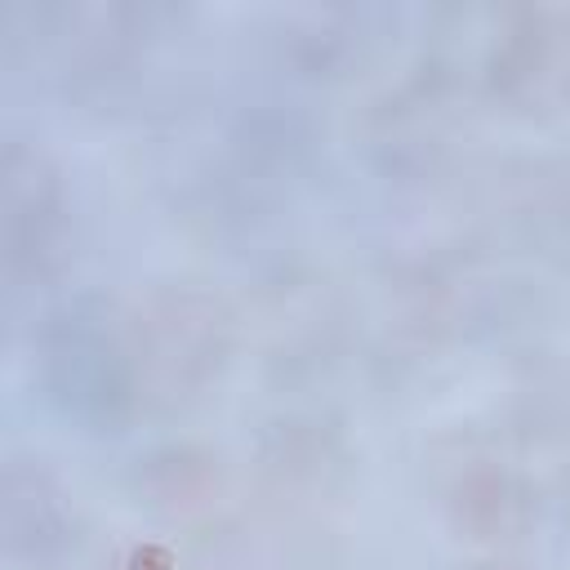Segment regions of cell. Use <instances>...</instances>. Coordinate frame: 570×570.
<instances>
[{"instance_id":"277c9868","label":"cell","mask_w":570,"mask_h":570,"mask_svg":"<svg viewBox=\"0 0 570 570\" xmlns=\"http://www.w3.org/2000/svg\"><path fill=\"white\" fill-rule=\"evenodd\" d=\"M476 570H517V566H476Z\"/></svg>"},{"instance_id":"6da1fadb","label":"cell","mask_w":570,"mask_h":570,"mask_svg":"<svg viewBox=\"0 0 570 570\" xmlns=\"http://www.w3.org/2000/svg\"><path fill=\"white\" fill-rule=\"evenodd\" d=\"M40 383L45 396L76 423L107 432L129 410V361L102 316L85 303H62L40 325Z\"/></svg>"},{"instance_id":"3957f363","label":"cell","mask_w":570,"mask_h":570,"mask_svg":"<svg viewBox=\"0 0 570 570\" xmlns=\"http://www.w3.org/2000/svg\"><path fill=\"white\" fill-rule=\"evenodd\" d=\"M0 530L4 548L18 561H49L71 543V512L58 485L27 459L4 463L0 481Z\"/></svg>"},{"instance_id":"7a4b0ae2","label":"cell","mask_w":570,"mask_h":570,"mask_svg":"<svg viewBox=\"0 0 570 570\" xmlns=\"http://www.w3.org/2000/svg\"><path fill=\"white\" fill-rule=\"evenodd\" d=\"M62 240V205L53 178L31 151H4V272L13 285L36 281Z\"/></svg>"}]
</instances>
